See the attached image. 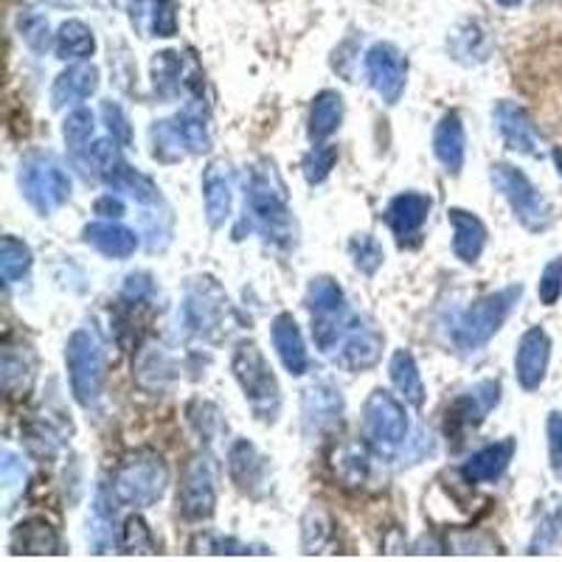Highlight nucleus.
I'll use <instances>...</instances> for the list:
<instances>
[{
	"mask_svg": "<svg viewBox=\"0 0 562 562\" xmlns=\"http://www.w3.org/2000/svg\"><path fill=\"white\" fill-rule=\"evenodd\" d=\"M245 205L250 211V220L262 237L273 245L295 243V220L290 211L288 186L281 180L273 160L259 158L248 169V186H245Z\"/></svg>",
	"mask_w": 562,
	"mask_h": 562,
	"instance_id": "1",
	"label": "nucleus"
},
{
	"mask_svg": "<svg viewBox=\"0 0 562 562\" xmlns=\"http://www.w3.org/2000/svg\"><path fill=\"white\" fill-rule=\"evenodd\" d=\"M520 295H524V284H509V288H501L473 301L453 321V329H450V340H453L456 349L467 351V355L484 349L501 333V326L506 324L512 310L518 307Z\"/></svg>",
	"mask_w": 562,
	"mask_h": 562,
	"instance_id": "2",
	"label": "nucleus"
},
{
	"mask_svg": "<svg viewBox=\"0 0 562 562\" xmlns=\"http://www.w3.org/2000/svg\"><path fill=\"white\" fill-rule=\"evenodd\" d=\"M169 486V464L155 450H135L113 473V498L122 506L147 509L164 498Z\"/></svg>",
	"mask_w": 562,
	"mask_h": 562,
	"instance_id": "3",
	"label": "nucleus"
},
{
	"mask_svg": "<svg viewBox=\"0 0 562 562\" xmlns=\"http://www.w3.org/2000/svg\"><path fill=\"white\" fill-rule=\"evenodd\" d=\"M231 371H234V380H237L239 389H243L245 403L250 405L256 419L276 422L281 408L279 380H276L273 369H270L262 349H259L254 340H243V344L234 349Z\"/></svg>",
	"mask_w": 562,
	"mask_h": 562,
	"instance_id": "4",
	"label": "nucleus"
},
{
	"mask_svg": "<svg viewBox=\"0 0 562 562\" xmlns=\"http://www.w3.org/2000/svg\"><path fill=\"white\" fill-rule=\"evenodd\" d=\"M490 180L501 192V198L509 203L512 214H515V220L526 231L540 234V231L549 228L551 220H554L551 203L518 167H512V164H492Z\"/></svg>",
	"mask_w": 562,
	"mask_h": 562,
	"instance_id": "5",
	"label": "nucleus"
},
{
	"mask_svg": "<svg viewBox=\"0 0 562 562\" xmlns=\"http://www.w3.org/2000/svg\"><path fill=\"white\" fill-rule=\"evenodd\" d=\"M20 192L40 217H48L68 203L70 178L57 158L34 153L20 164Z\"/></svg>",
	"mask_w": 562,
	"mask_h": 562,
	"instance_id": "6",
	"label": "nucleus"
},
{
	"mask_svg": "<svg viewBox=\"0 0 562 562\" xmlns=\"http://www.w3.org/2000/svg\"><path fill=\"white\" fill-rule=\"evenodd\" d=\"M65 366H68L70 394L82 408L97 405L104 385V351L88 329H77L65 346Z\"/></svg>",
	"mask_w": 562,
	"mask_h": 562,
	"instance_id": "7",
	"label": "nucleus"
},
{
	"mask_svg": "<svg viewBox=\"0 0 562 562\" xmlns=\"http://www.w3.org/2000/svg\"><path fill=\"white\" fill-rule=\"evenodd\" d=\"M363 436L371 448L383 456H394L408 441L411 422L405 414V405L389 391H371L363 403Z\"/></svg>",
	"mask_w": 562,
	"mask_h": 562,
	"instance_id": "8",
	"label": "nucleus"
},
{
	"mask_svg": "<svg viewBox=\"0 0 562 562\" xmlns=\"http://www.w3.org/2000/svg\"><path fill=\"white\" fill-rule=\"evenodd\" d=\"M178 509L186 520H209L217 509V475H214V461L205 453L192 456L183 467Z\"/></svg>",
	"mask_w": 562,
	"mask_h": 562,
	"instance_id": "9",
	"label": "nucleus"
},
{
	"mask_svg": "<svg viewBox=\"0 0 562 562\" xmlns=\"http://www.w3.org/2000/svg\"><path fill=\"white\" fill-rule=\"evenodd\" d=\"M366 79L385 104H396L403 99L408 85V59L394 43H374L363 59Z\"/></svg>",
	"mask_w": 562,
	"mask_h": 562,
	"instance_id": "10",
	"label": "nucleus"
},
{
	"mask_svg": "<svg viewBox=\"0 0 562 562\" xmlns=\"http://www.w3.org/2000/svg\"><path fill=\"white\" fill-rule=\"evenodd\" d=\"M225 310H228V299H225L223 288L217 281L203 276V279H194L186 290L183 299V326L192 335H211L223 321Z\"/></svg>",
	"mask_w": 562,
	"mask_h": 562,
	"instance_id": "11",
	"label": "nucleus"
},
{
	"mask_svg": "<svg viewBox=\"0 0 562 562\" xmlns=\"http://www.w3.org/2000/svg\"><path fill=\"white\" fill-rule=\"evenodd\" d=\"M498 403H501L498 380H481L479 385L464 391V394H461L459 400L448 408V419H445L448 439L464 441V436L470 434V430L479 428L492 408H498Z\"/></svg>",
	"mask_w": 562,
	"mask_h": 562,
	"instance_id": "12",
	"label": "nucleus"
},
{
	"mask_svg": "<svg viewBox=\"0 0 562 562\" xmlns=\"http://www.w3.org/2000/svg\"><path fill=\"white\" fill-rule=\"evenodd\" d=\"M492 119H495V127H498L501 138L509 149L520 155H529V158H543L546 155V140L543 133L537 130V124L531 122V115L526 113L520 104L515 102H498L492 110Z\"/></svg>",
	"mask_w": 562,
	"mask_h": 562,
	"instance_id": "13",
	"label": "nucleus"
},
{
	"mask_svg": "<svg viewBox=\"0 0 562 562\" xmlns=\"http://www.w3.org/2000/svg\"><path fill=\"white\" fill-rule=\"evenodd\" d=\"M383 333L378 326L363 318H351L349 333L340 340V351L335 355L340 369L346 371H369L383 358Z\"/></svg>",
	"mask_w": 562,
	"mask_h": 562,
	"instance_id": "14",
	"label": "nucleus"
},
{
	"mask_svg": "<svg viewBox=\"0 0 562 562\" xmlns=\"http://www.w3.org/2000/svg\"><path fill=\"white\" fill-rule=\"evenodd\" d=\"M551 363V338L543 326L526 329L515 351V378L524 391H537L546 383Z\"/></svg>",
	"mask_w": 562,
	"mask_h": 562,
	"instance_id": "15",
	"label": "nucleus"
},
{
	"mask_svg": "<svg viewBox=\"0 0 562 562\" xmlns=\"http://www.w3.org/2000/svg\"><path fill=\"white\" fill-rule=\"evenodd\" d=\"M340 414H344V396H340L338 385H333L329 380H318V383L304 389V396H301V425H304V434H324L333 425H338Z\"/></svg>",
	"mask_w": 562,
	"mask_h": 562,
	"instance_id": "16",
	"label": "nucleus"
},
{
	"mask_svg": "<svg viewBox=\"0 0 562 562\" xmlns=\"http://www.w3.org/2000/svg\"><path fill=\"white\" fill-rule=\"evenodd\" d=\"M430 209H434V200L428 194L403 192L396 194L385 209V223L400 243H408V239L419 237V231L430 217Z\"/></svg>",
	"mask_w": 562,
	"mask_h": 562,
	"instance_id": "17",
	"label": "nucleus"
},
{
	"mask_svg": "<svg viewBox=\"0 0 562 562\" xmlns=\"http://www.w3.org/2000/svg\"><path fill=\"white\" fill-rule=\"evenodd\" d=\"M228 475L245 495H262L268 481V459L248 439H237L228 448Z\"/></svg>",
	"mask_w": 562,
	"mask_h": 562,
	"instance_id": "18",
	"label": "nucleus"
},
{
	"mask_svg": "<svg viewBox=\"0 0 562 562\" xmlns=\"http://www.w3.org/2000/svg\"><path fill=\"white\" fill-rule=\"evenodd\" d=\"M203 205L211 228H223L234 211V178L225 160H214L203 172Z\"/></svg>",
	"mask_w": 562,
	"mask_h": 562,
	"instance_id": "19",
	"label": "nucleus"
},
{
	"mask_svg": "<svg viewBox=\"0 0 562 562\" xmlns=\"http://www.w3.org/2000/svg\"><path fill=\"white\" fill-rule=\"evenodd\" d=\"M270 338H273V349L279 355L281 366L293 374V378H301L307 374L310 369V355L307 346H304V335H301L299 324L290 313H279L270 324Z\"/></svg>",
	"mask_w": 562,
	"mask_h": 562,
	"instance_id": "20",
	"label": "nucleus"
},
{
	"mask_svg": "<svg viewBox=\"0 0 562 562\" xmlns=\"http://www.w3.org/2000/svg\"><path fill=\"white\" fill-rule=\"evenodd\" d=\"M82 243L99 250L108 259H130L138 250V237L127 225L113 223V220H97L82 228Z\"/></svg>",
	"mask_w": 562,
	"mask_h": 562,
	"instance_id": "21",
	"label": "nucleus"
},
{
	"mask_svg": "<svg viewBox=\"0 0 562 562\" xmlns=\"http://www.w3.org/2000/svg\"><path fill=\"white\" fill-rule=\"evenodd\" d=\"M515 448L518 445H515L512 436H506L501 441H492V445H486V448H481L479 453H473L464 461L461 475L470 484H492V481H498L506 473L509 461L515 459Z\"/></svg>",
	"mask_w": 562,
	"mask_h": 562,
	"instance_id": "22",
	"label": "nucleus"
},
{
	"mask_svg": "<svg viewBox=\"0 0 562 562\" xmlns=\"http://www.w3.org/2000/svg\"><path fill=\"white\" fill-rule=\"evenodd\" d=\"M99 90V68L90 63H74L52 85V108L63 110L79 104Z\"/></svg>",
	"mask_w": 562,
	"mask_h": 562,
	"instance_id": "23",
	"label": "nucleus"
},
{
	"mask_svg": "<svg viewBox=\"0 0 562 562\" xmlns=\"http://www.w3.org/2000/svg\"><path fill=\"white\" fill-rule=\"evenodd\" d=\"M434 155L439 160L445 172L459 175L464 169L467 158V135L464 124H461V115L456 110L445 113L439 119L434 130Z\"/></svg>",
	"mask_w": 562,
	"mask_h": 562,
	"instance_id": "24",
	"label": "nucleus"
},
{
	"mask_svg": "<svg viewBox=\"0 0 562 562\" xmlns=\"http://www.w3.org/2000/svg\"><path fill=\"white\" fill-rule=\"evenodd\" d=\"M448 223L453 228V254L464 265H475L486 248V225L475 217L473 211L450 209Z\"/></svg>",
	"mask_w": 562,
	"mask_h": 562,
	"instance_id": "25",
	"label": "nucleus"
},
{
	"mask_svg": "<svg viewBox=\"0 0 562 562\" xmlns=\"http://www.w3.org/2000/svg\"><path fill=\"white\" fill-rule=\"evenodd\" d=\"M135 383L147 391H160L167 389L175 378V363L169 358V351L158 344V340H149V344L140 346L138 358L133 366Z\"/></svg>",
	"mask_w": 562,
	"mask_h": 562,
	"instance_id": "26",
	"label": "nucleus"
},
{
	"mask_svg": "<svg viewBox=\"0 0 562 562\" xmlns=\"http://www.w3.org/2000/svg\"><path fill=\"white\" fill-rule=\"evenodd\" d=\"M12 551L14 554H29V557H45V554H59V535L48 520L43 518H29L20 520L12 531Z\"/></svg>",
	"mask_w": 562,
	"mask_h": 562,
	"instance_id": "27",
	"label": "nucleus"
},
{
	"mask_svg": "<svg viewBox=\"0 0 562 562\" xmlns=\"http://www.w3.org/2000/svg\"><path fill=\"white\" fill-rule=\"evenodd\" d=\"M340 122H344V97L338 90H321L310 104L307 135L313 140H326L338 133Z\"/></svg>",
	"mask_w": 562,
	"mask_h": 562,
	"instance_id": "28",
	"label": "nucleus"
},
{
	"mask_svg": "<svg viewBox=\"0 0 562 562\" xmlns=\"http://www.w3.org/2000/svg\"><path fill=\"white\" fill-rule=\"evenodd\" d=\"M389 374H391V383L394 389L400 391L405 403L414 405V408H422L425 405V383H422V374H419V366H416L414 355L408 349H396L391 355V363H389Z\"/></svg>",
	"mask_w": 562,
	"mask_h": 562,
	"instance_id": "29",
	"label": "nucleus"
},
{
	"mask_svg": "<svg viewBox=\"0 0 562 562\" xmlns=\"http://www.w3.org/2000/svg\"><path fill=\"white\" fill-rule=\"evenodd\" d=\"M54 52L65 63H85L97 52V37L85 26L82 20H65L54 37Z\"/></svg>",
	"mask_w": 562,
	"mask_h": 562,
	"instance_id": "30",
	"label": "nucleus"
},
{
	"mask_svg": "<svg viewBox=\"0 0 562 562\" xmlns=\"http://www.w3.org/2000/svg\"><path fill=\"white\" fill-rule=\"evenodd\" d=\"M34 380V360L26 349L7 346L0 355V385L9 396L26 394Z\"/></svg>",
	"mask_w": 562,
	"mask_h": 562,
	"instance_id": "31",
	"label": "nucleus"
},
{
	"mask_svg": "<svg viewBox=\"0 0 562 562\" xmlns=\"http://www.w3.org/2000/svg\"><path fill=\"white\" fill-rule=\"evenodd\" d=\"M172 122L175 135L180 138L183 149L189 155H203L211 149V133H209V119L203 115L200 108H183Z\"/></svg>",
	"mask_w": 562,
	"mask_h": 562,
	"instance_id": "32",
	"label": "nucleus"
},
{
	"mask_svg": "<svg viewBox=\"0 0 562 562\" xmlns=\"http://www.w3.org/2000/svg\"><path fill=\"white\" fill-rule=\"evenodd\" d=\"M307 310L313 318H333V315L346 313L344 288L333 276H315L307 284Z\"/></svg>",
	"mask_w": 562,
	"mask_h": 562,
	"instance_id": "33",
	"label": "nucleus"
},
{
	"mask_svg": "<svg viewBox=\"0 0 562 562\" xmlns=\"http://www.w3.org/2000/svg\"><path fill=\"white\" fill-rule=\"evenodd\" d=\"M448 48L459 63L479 65L490 57V37L481 32L479 23H461L448 37Z\"/></svg>",
	"mask_w": 562,
	"mask_h": 562,
	"instance_id": "34",
	"label": "nucleus"
},
{
	"mask_svg": "<svg viewBox=\"0 0 562 562\" xmlns=\"http://www.w3.org/2000/svg\"><path fill=\"white\" fill-rule=\"evenodd\" d=\"M562 540V495H551L543 504L535 535L529 540V554H546Z\"/></svg>",
	"mask_w": 562,
	"mask_h": 562,
	"instance_id": "35",
	"label": "nucleus"
},
{
	"mask_svg": "<svg viewBox=\"0 0 562 562\" xmlns=\"http://www.w3.org/2000/svg\"><path fill=\"white\" fill-rule=\"evenodd\" d=\"M104 183H108L113 192H127L135 203L149 205V203H158L160 198L158 186H155L147 175H140L138 169L127 167L124 160L108 175V178H104Z\"/></svg>",
	"mask_w": 562,
	"mask_h": 562,
	"instance_id": "36",
	"label": "nucleus"
},
{
	"mask_svg": "<svg viewBox=\"0 0 562 562\" xmlns=\"http://www.w3.org/2000/svg\"><path fill=\"white\" fill-rule=\"evenodd\" d=\"M333 470L344 486H363L371 475V459L360 445H344L335 450L333 456Z\"/></svg>",
	"mask_w": 562,
	"mask_h": 562,
	"instance_id": "37",
	"label": "nucleus"
},
{
	"mask_svg": "<svg viewBox=\"0 0 562 562\" xmlns=\"http://www.w3.org/2000/svg\"><path fill=\"white\" fill-rule=\"evenodd\" d=\"M153 88L160 99L178 97L183 88V57L178 52H160L153 57Z\"/></svg>",
	"mask_w": 562,
	"mask_h": 562,
	"instance_id": "38",
	"label": "nucleus"
},
{
	"mask_svg": "<svg viewBox=\"0 0 562 562\" xmlns=\"http://www.w3.org/2000/svg\"><path fill=\"white\" fill-rule=\"evenodd\" d=\"M32 265H34L32 248H29L23 239L12 237V234L3 237V243H0V276H3L7 284H18V281L26 279Z\"/></svg>",
	"mask_w": 562,
	"mask_h": 562,
	"instance_id": "39",
	"label": "nucleus"
},
{
	"mask_svg": "<svg viewBox=\"0 0 562 562\" xmlns=\"http://www.w3.org/2000/svg\"><path fill=\"white\" fill-rule=\"evenodd\" d=\"M335 164H338V147L335 144H318L301 158V175L310 186H321L333 175Z\"/></svg>",
	"mask_w": 562,
	"mask_h": 562,
	"instance_id": "40",
	"label": "nucleus"
},
{
	"mask_svg": "<svg viewBox=\"0 0 562 562\" xmlns=\"http://www.w3.org/2000/svg\"><path fill=\"white\" fill-rule=\"evenodd\" d=\"M349 256L351 265L360 270L363 276H374L380 268H383V245L378 239L371 237V234H355L349 239Z\"/></svg>",
	"mask_w": 562,
	"mask_h": 562,
	"instance_id": "41",
	"label": "nucleus"
},
{
	"mask_svg": "<svg viewBox=\"0 0 562 562\" xmlns=\"http://www.w3.org/2000/svg\"><path fill=\"white\" fill-rule=\"evenodd\" d=\"M119 549H122V554H155V537L149 531L147 520L138 518V515L124 520Z\"/></svg>",
	"mask_w": 562,
	"mask_h": 562,
	"instance_id": "42",
	"label": "nucleus"
},
{
	"mask_svg": "<svg viewBox=\"0 0 562 562\" xmlns=\"http://www.w3.org/2000/svg\"><path fill=\"white\" fill-rule=\"evenodd\" d=\"M93 130H97V115L90 113L88 108H77L74 113L65 115L63 138L70 149H82L93 138Z\"/></svg>",
	"mask_w": 562,
	"mask_h": 562,
	"instance_id": "43",
	"label": "nucleus"
},
{
	"mask_svg": "<svg viewBox=\"0 0 562 562\" xmlns=\"http://www.w3.org/2000/svg\"><path fill=\"white\" fill-rule=\"evenodd\" d=\"M153 155L155 160H160V164H178L183 155H189L183 149V144H180V138L175 135L172 130V122L169 119H164V122H155L153 124Z\"/></svg>",
	"mask_w": 562,
	"mask_h": 562,
	"instance_id": "44",
	"label": "nucleus"
},
{
	"mask_svg": "<svg viewBox=\"0 0 562 562\" xmlns=\"http://www.w3.org/2000/svg\"><path fill=\"white\" fill-rule=\"evenodd\" d=\"M189 549L194 554H265L256 551V546L243 543L237 537H223V535H198Z\"/></svg>",
	"mask_w": 562,
	"mask_h": 562,
	"instance_id": "45",
	"label": "nucleus"
},
{
	"mask_svg": "<svg viewBox=\"0 0 562 562\" xmlns=\"http://www.w3.org/2000/svg\"><path fill=\"white\" fill-rule=\"evenodd\" d=\"M119 147H122V144L113 138H102V140H93V144H90L85 158H88V167H93V175H97V178L104 180L115 167H119V164H122Z\"/></svg>",
	"mask_w": 562,
	"mask_h": 562,
	"instance_id": "46",
	"label": "nucleus"
},
{
	"mask_svg": "<svg viewBox=\"0 0 562 562\" xmlns=\"http://www.w3.org/2000/svg\"><path fill=\"white\" fill-rule=\"evenodd\" d=\"M102 119H104V124H108L110 138L119 140L122 147H130V144H133V127H130L122 104H115L113 99L102 102Z\"/></svg>",
	"mask_w": 562,
	"mask_h": 562,
	"instance_id": "47",
	"label": "nucleus"
},
{
	"mask_svg": "<svg viewBox=\"0 0 562 562\" xmlns=\"http://www.w3.org/2000/svg\"><path fill=\"white\" fill-rule=\"evenodd\" d=\"M20 34L26 40V45L32 52H45L48 43H52V29H48V20L43 14H26L20 18Z\"/></svg>",
	"mask_w": 562,
	"mask_h": 562,
	"instance_id": "48",
	"label": "nucleus"
},
{
	"mask_svg": "<svg viewBox=\"0 0 562 562\" xmlns=\"http://www.w3.org/2000/svg\"><path fill=\"white\" fill-rule=\"evenodd\" d=\"M537 295L546 307H554L562 295V259H554L540 273V284H537Z\"/></svg>",
	"mask_w": 562,
	"mask_h": 562,
	"instance_id": "49",
	"label": "nucleus"
},
{
	"mask_svg": "<svg viewBox=\"0 0 562 562\" xmlns=\"http://www.w3.org/2000/svg\"><path fill=\"white\" fill-rule=\"evenodd\" d=\"M326 540H329V524H326L324 512L310 509L304 518V549L307 554H315L318 549H324Z\"/></svg>",
	"mask_w": 562,
	"mask_h": 562,
	"instance_id": "50",
	"label": "nucleus"
},
{
	"mask_svg": "<svg viewBox=\"0 0 562 562\" xmlns=\"http://www.w3.org/2000/svg\"><path fill=\"white\" fill-rule=\"evenodd\" d=\"M546 436H549V464L551 473L562 479V414L551 411L546 419Z\"/></svg>",
	"mask_w": 562,
	"mask_h": 562,
	"instance_id": "51",
	"label": "nucleus"
},
{
	"mask_svg": "<svg viewBox=\"0 0 562 562\" xmlns=\"http://www.w3.org/2000/svg\"><path fill=\"white\" fill-rule=\"evenodd\" d=\"M153 29L158 37H172L178 32V3L175 0H155Z\"/></svg>",
	"mask_w": 562,
	"mask_h": 562,
	"instance_id": "52",
	"label": "nucleus"
},
{
	"mask_svg": "<svg viewBox=\"0 0 562 562\" xmlns=\"http://www.w3.org/2000/svg\"><path fill=\"white\" fill-rule=\"evenodd\" d=\"M149 290H153V281H149L147 273L127 276V284H124V295H127V299L140 301V299H144V295L149 293Z\"/></svg>",
	"mask_w": 562,
	"mask_h": 562,
	"instance_id": "53",
	"label": "nucleus"
},
{
	"mask_svg": "<svg viewBox=\"0 0 562 562\" xmlns=\"http://www.w3.org/2000/svg\"><path fill=\"white\" fill-rule=\"evenodd\" d=\"M93 211H97V214H102V217L115 220V217H122V214H124V203L119 198H113V194H104V198L97 200Z\"/></svg>",
	"mask_w": 562,
	"mask_h": 562,
	"instance_id": "54",
	"label": "nucleus"
},
{
	"mask_svg": "<svg viewBox=\"0 0 562 562\" xmlns=\"http://www.w3.org/2000/svg\"><path fill=\"white\" fill-rule=\"evenodd\" d=\"M551 158H554L557 175H560V178H562V149H554V153H551Z\"/></svg>",
	"mask_w": 562,
	"mask_h": 562,
	"instance_id": "55",
	"label": "nucleus"
},
{
	"mask_svg": "<svg viewBox=\"0 0 562 562\" xmlns=\"http://www.w3.org/2000/svg\"><path fill=\"white\" fill-rule=\"evenodd\" d=\"M501 7H506V9H515V7H520V3H524V0H498Z\"/></svg>",
	"mask_w": 562,
	"mask_h": 562,
	"instance_id": "56",
	"label": "nucleus"
},
{
	"mask_svg": "<svg viewBox=\"0 0 562 562\" xmlns=\"http://www.w3.org/2000/svg\"><path fill=\"white\" fill-rule=\"evenodd\" d=\"M130 3H133V9H140V3H144V0H130Z\"/></svg>",
	"mask_w": 562,
	"mask_h": 562,
	"instance_id": "57",
	"label": "nucleus"
}]
</instances>
